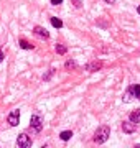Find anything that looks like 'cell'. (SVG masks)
<instances>
[{"label":"cell","instance_id":"1","mask_svg":"<svg viewBox=\"0 0 140 148\" xmlns=\"http://www.w3.org/2000/svg\"><path fill=\"white\" fill-rule=\"evenodd\" d=\"M109 135H110V128L107 127V125H101V127L96 130V133H94V142L96 143H106L109 140Z\"/></svg>","mask_w":140,"mask_h":148},{"label":"cell","instance_id":"2","mask_svg":"<svg viewBox=\"0 0 140 148\" xmlns=\"http://www.w3.org/2000/svg\"><path fill=\"white\" fill-rule=\"evenodd\" d=\"M41 128H43V120H41V117L40 115H32V119H30V130L35 132V133H40Z\"/></svg>","mask_w":140,"mask_h":148},{"label":"cell","instance_id":"3","mask_svg":"<svg viewBox=\"0 0 140 148\" xmlns=\"http://www.w3.org/2000/svg\"><path fill=\"white\" fill-rule=\"evenodd\" d=\"M16 145L20 148H30L32 147V138L28 137L27 133H20L16 138Z\"/></svg>","mask_w":140,"mask_h":148},{"label":"cell","instance_id":"4","mask_svg":"<svg viewBox=\"0 0 140 148\" xmlns=\"http://www.w3.org/2000/svg\"><path fill=\"white\" fill-rule=\"evenodd\" d=\"M18 122H20V112L13 110L10 115H8V123H10L12 127H16V125H18Z\"/></svg>","mask_w":140,"mask_h":148},{"label":"cell","instance_id":"5","mask_svg":"<svg viewBox=\"0 0 140 148\" xmlns=\"http://www.w3.org/2000/svg\"><path fill=\"white\" fill-rule=\"evenodd\" d=\"M122 130H124L125 133H134L135 130H137V123H134L132 120L124 122V123H122Z\"/></svg>","mask_w":140,"mask_h":148},{"label":"cell","instance_id":"6","mask_svg":"<svg viewBox=\"0 0 140 148\" xmlns=\"http://www.w3.org/2000/svg\"><path fill=\"white\" fill-rule=\"evenodd\" d=\"M33 33L36 35V36H40V38H43V40H46V38H49V33L45 30L43 27H35L33 28Z\"/></svg>","mask_w":140,"mask_h":148},{"label":"cell","instance_id":"7","mask_svg":"<svg viewBox=\"0 0 140 148\" xmlns=\"http://www.w3.org/2000/svg\"><path fill=\"white\" fill-rule=\"evenodd\" d=\"M101 68H102V63H101V61H92V63H89L86 66L87 71H99Z\"/></svg>","mask_w":140,"mask_h":148},{"label":"cell","instance_id":"8","mask_svg":"<svg viewBox=\"0 0 140 148\" xmlns=\"http://www.w3.org/2000/svg\"><path fill=\"white\" fill-rule=\"evenodd\" d=\"M129 120H132L134 123H139V122H140V109H137V110H134L132 114H130Z\"/></svg>","mask_w":140,"mask_h":148},{"label":"cell","instance_id":"9","mask_svg":"<svg viewBox=\"0 0 140 148\" xmlns=\"http://www.w3.org/2000/svg\"><path fill=\"white\" fill-rule=\"evenodd\" d=\"M71 137H73V132H71V130H65V132L59 133V138H61L63 142H68Z\"/></svg>","mask_w":140,"mask_h":148},{"label":"cell","instance_id":"10","mask_svg":"<svg viewBox=\"0 0 140 148\" xmlns=\"http://www.w3.org/2000/svg\"><path fill=\"white\" fill-rule=\"evenodd\" d=\"M132 95H134V94H132V89H130V86H129V87H127V90H125L124 97H122V101H124L125 104H127V102L132 101Z\"/></svg>","mask_w":140,"mask_h":148},{"label":"cell","instance_id":"11","mask_svg":"<svg viewBox=\"0 0 140 148\" xmlns=\"http://www.w3.org/2000/svg\"><path fill=\"white\" fill-rule=\"evenodd\" d=\"M130 89H132V94H134V97H137V99L140 101V84L130 86Z\"/></svg>","mask_w":140,"mask_h":148},{"label":"cell","instance_id":"12","mask_svg":"<svg viewBox=\"0 0 140 148\" xmlns=\"http://www.w3.org/2000/svg\"><path fill=\"white\" fill-rule=\"evenodd\" d=\"M18 45H20V48H23V49H33V45L32 43H28L27 40H20Z\"/></svg>","mask_w":140,"mask_h":148},{"label":"cell","instance_id":"13","mask_svg":"<svg viewBox=\"0 0 140 148\" xmlns=\"http://www.w3.org/2000/svg\"><path fill=\"white\" fill-rule=\"evenodd\" d=\"M51 25L54 28H63V21L59 20V18H51Z\"/></svg>","mask_w":140,"mask_h":148},{"label":"cell","instance_id":"14","mask_svg":"<svg viewBox=\"0 0 140 148\" xmlns=\"http://www.w3.org/2000/svg\"><path fill=\"white\" fill-rule=\"evenodd\" d=\"M65 68H66V69H74V68H76V61H73V59L66 61V63H65Z\"/></svg>","mask_w":140,"mask_h":148},{"label":"cell","instance_id":"15","mask_svg":"<svg viewBox=\"0 0 140 148\" xmlns=\"http://www.w3.org/2000/svg\"><path fill=\"white\" fill-rule=\"evenodd\" d=\"M56 51H58L59 54H66V46H63V45H56Z\"/></svg>","mask_w":140,"mask_h":148},{"label":"cell","instance_id":"16","mask_svg":"<svg viewBox=\"0 0 140 148\" xmlns=\"http://www.w3.org/2000/svg\"><path fill=\"white\" fill-rule=\"evenodd\" d=\"M53 74H54V69H49L48 73H46V74L43 76V81H49V79H51V76H53Z\"/></svg>","mask_w":140,"mask_h":148},{"label":"cell","instance_id":"17","mask_svg":"<svg viewBox=\"0 0 140 148\" xmlns=\"http://www.w3.org/2000/svg\"><path fill=\"white\" fill-rule=\"evenodd\" d=\"M51 3H53V5H61L63 0H51Z\"/></svg>","mask_w":140,"mask_h":148},{"label":"cell","instance_id":"18","mask_svg":"<svg viewBox=\"0 0 140 148\" xmlns=\"http://www.w3.org/2000/svg\"><path fill=\"white\" fill-rule=\"evenodd\" d=\"M73 3H74V7L79 8V7H81V0H73Z\"/></svg>","mask_w":140,"mask_h":148},{"label":"cell","instance_id":"19","mask_svg":"<svg viewBox=\"0 0 140 148\" xmlns=\"http://www.w3.org/2000/svg\"><path fill=\"white\" fill-rule=\"evenodd\" d=\"M3 58H5V56H3V53H2V51H0V63L3 61Z\"/></svg>","mask_w":140,"mask_h":148},{"label":"cell","instance_id":"20","mask_svg":"<svg viewBox=\"0 0 140 148\" xmlns=\"http://www.w3.org/2000/svg\"><path fill=\"white\" fill-rule=\"evenodd\" d=\"M104 2H106V3H114L115 0H104Z\"/></svg>","mask_w":140,"mask_h":148},{"label":"cell","instance_id":"21","mask_svg":"<svg viewBox=\"0 0 140 148\" xmlns=\"http://www.w3.org/2000/svg\"><path fill=\"white\" fill-rule=\"evenodd\" d=\"M137 12H139V15H140V5H139V7H137Z\"/></svg>","mask_w":140,"mask_h":148}]
</instances>
